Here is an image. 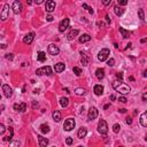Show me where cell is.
I'll return each instance as SVG.
<instances>
[{
  "label": "cell",
  "mask_w": 147,
  "mask_h": 147,
  "mask_svg": "<svg viewBox=\"0 0 147 147\" xmlns=\"http://www.w3.org/2000/svg\"><path fill=\"white\" fill-rule=\"evenodd\" d=\"M98 131H99L101 135H107L108 125H107V122H106L105 120H100L99 121V124H98Z\"/></svg>",
  "instance_id": "2"
},
{
  "label": "cell",
  "mask_w": 147,
  "mask_h": 147,
  "mask_svg": "<svg viewBox=\"0 0 147 147\" xmlns=\"http://www.w3.org/2000/svg\"><path fill=\"white\" fill-rule=\"evenodd\" d=\"M46 20H47L48 22H51V21H53V16L52 15H48L47 17H46Z\"/></svg>",
  "instance_id": "48"
},
{
  "label": "cell",
  "mask_w": 147,
  "mask_h": 147,
  "mask_svg": "<svg viewBox=\"0 0 147 147\" xmlns=\"http://www.w3.org/2000/svg\"><path fill=\"white\" fill-rule=\"evenodd\" d=\"M45 9H46V12H47V13H52L53 10L55 9V3H54V0H47V1H46Z\"/></svg>",
  "instance_id": "10"
},
{
  "label": "cell",
  "mask_w": 147,
  "mask_h": 147,
  "mask_svg": "<svg viewBox=\"0 0 147 147\" xmlns=\"http://www.w3.org/2000/svg\"><path fill=\"white\" fill-rule=\"evenodd\" d=\"M27 4L28 5H31L32 4V0H27Z\"/></svg>",
  "instance_id": "53"
},
{
  "label": "cell",
  "mask_w": 147,
  "mask_h": 147,
  "mask_svg": "<svg viewBox=\"0 0 147 147\" xmlns=\"http://www.w3.org/2000/svg\"><path fill=\"white\" fill-rule=\"evenodd\" d=\"M110 54V51L108 50V48H102L101 51L99 52V54H98V59H99V61H106L108 59V56H109Z\"/></svg>",
  "instance_id": "4"
},
{
  "label": "cell",
  "mask_w": 147,
  "mask_h": 147,
  "mask_svg": "<svg viewBox=\"0 0 147 147\" xmlns=\"http://www.w3.org/2000/svg\"><path fill=\"white\" fill-rule=\"evenodd\" d=\"M69 23H70L69 18H65V20H62L60 22V25H59V31H60V32H65L68 28H69Z\"/></svg>",
  "instance_id": "6"
},
{
  "label": "cell",
  "mask_w": 147,
  "mask_h": 147,
  "mask_svg": "<svg viewBox=\"0 0 147 147\" xmlns=\"http://www.w3.org/2000/svg\"><path fill=\"white\" fill-rule=\"evenodd\" d=\"M109 103H107V105H105V107H103V108H105V109H108V108H109Z\"/></svg>",
  "instance_id": "54"
},
{
  "label": "cell",
  "mask_w": 147,
  "mask_h": 147,
  "mask_svg": "<svg viewBox=\"0 0 147 147\" xmlns=\"http://www.w3.org/2000/svg\"><path fill=\"white\" fill-rule=\"evenodd\" d=\"M39 130L41 133H48V132H50V127H48L47 124H41L39 127Z\"/></svg>",
  "instance_id": "24"
},
{
  "label": "cell",
  "mask_w": 147,
  "mask_h": 147,
  "mask_svg": "<svg viewBox=\"0 0 147 147\" xmlns=\"http://www.w3.org/2000/svg\"><path fill=\"white\" fill-rule=\"evenodd\" d=\"M33 93H35V94H37V93H39V90H38V89H37V90H33Z\"/></svg>",
  "instance_id": "56"
},
{
  "label": "cell",
  "mask_w": 147,
  "mask_h": 147,
  "mask_svg": "<svg viewBox=\"0 0 147 147\" xmlns=\"http://www.w3.org/2000/svg\"><path fill=\"white\" fill-rule=\"evenodd\" d=\"M101 1H102V4H103L105 6H108L110 3H112V0H101Z\"/></svg>",
  "instance_id": "40"
},
{
  "label": "cell",
  "mask_w": 147,
  "mask_h": 147,
  "mask_svg": "<svg viewBox=\"0 0 147 147\" xmlns=\"http://www.w3.org/2000/svg\"><path fill=\"white\" fill-rule=\"evenodd\" d=\"M33 39H35V32H30V33H28V35L24 36V38H23V43L27 44V45H30L31 43L33 41Z\"/></svg>",
  "instance_id": "9"
},
{
  "label": "cell",
  "mask_w": 147,
  "mask_h": 147,
  "mask_svg": "<svg viewBox=\"0 0 147 147\" xmlns=\"http://www.w3.org/2000/svg\"><path fill=\"white\" fill-rule=\"evenodd\" d=\"M85 92H86V90H85V89H80V87H78V89L75 90V93L77 95H84Z\"/></svg>",
  "instance_id": "31"
},
{
  "label": "cell",
  "mask_w": 147,
  "mask_h": 147,
  "mask_svg": "<svg viewBox=\"0 0 147 147\" xmlns=\"http://www.w3.org/2000/svg\"><path fill=\"white\" fill-rule=\"evenodd\" d=\"M37 107H38V102L37 101H32V108H33V109H36Z\"/></svg>",
  "instance_id": "45"
},
{
  "label": "cell",
  "mask_w": 147,
  "mask_h": 147,
  "mask_svg": "<svg viewBox=\"0 0 147 147\" xmlns=\"http://www.w3.org/2000/svg\"><path fill=\"white\" fill-rule=\"evenodd\" d=\"M93 91H94V93H95V95H101L102 93H103V86L102 85H95L94 86V89H93Z\"/></svg>",
  "instance_id": "16"
},
{
  "label": "cell",
  "mask_w": 147,
  "mask_h": 147,
  "mask_svg": "<svg viewBox=\"0 0 147 147\" xmlns=\"http://www.w3.org/2000/svg\"><path fill=\"white\" fill-rule=\"evenodd\" d=\"M114 12H115V14H116L117 16H121V15H123L124 10H123L121 7H118V6H115V7H114Z\"/></svg>",
  "instance_id": "29"
},
{
  "label": "cell",
  "mask_w": 147,
  "mask_h": 147,
  "mask_svg": "<svg viewBox=\"0 0 147 147\" xmlns=\"http://www.w3.org/2000/svg\"><path fill=\"white\" fill-rule=\"evenodd\" d=\"M14 110L24 113L25 110H27V103H25V102H22V103H15V105H14Z\"/></svg>",
  "instance_id": "12"
},
{
  "label": "cell",
  "mask_w": 147,
  "mask_h": 147,
  "mask_svg": "<svg viewBox=\"0 0 147 147\" xmlns=\"http://www.w3.org/2000/svg\"><path fill=\"white\" fill-rule=\"evenodd\" d=\"M5 131H6V128H5V125H4V124H1V123H0V135H4V133H5Z\"/></svg>",
  "instance_id": "37"
},
{
  "label": "cell",
  "mask_w": 147,
  "mask_h": 147,
  "mask_svg": "<svg viewBox=\"0 0 147 147\" xmlns=\"http://www.w3.org/2000/svg\"><path fill=\"white\" fill-rule=\"evenodd\" d=\"M0 85H1V80H0Z\"/></svg>",
  "instance_id": "60"
},
{
  "label": "cell",
  "mask_w": 147,
  "mask_h": 147,
  "mask_svg": "<svg viewBox=\"0 0 147 147\" xmlns=\"http://www.w3.org/2000/svg\"><path fill=\"white\" fill-rule=\"evenodd\" d=\"M0 100H1V95H0Z\"/></svg>",
  "instance_id": "59"
},
{
  "label": "cell",
  "mask_w": 147,
  "mask_h": 147,
  "mask_svg": "<svg viewBox=\"0 0 147 147\" xmlns=\"http://www.w3.org/2000/svg\"><path fill=\"white\" fill-rule=\"evenodd\" d=\"M0 114H1V109H0Z\"/></svg>",
  "instance_id": "58"
},
{
  "label": "cell",
  "mask_w": 147,
  "mask_h": 147,
  "mask_svg": "<svg viewBox=\"0 0 147 147\" xmlns=\"http://www.w3.org/2000/svg\"><path fill=\"white\" fill-rule=\"evenodd\" d=\"M115 99H116V98H115V95H114V94H112V95H110V100H112V101H114Z\"/></svg>",
  "instance_id": "51"
},
{
  "label": "cell",
  "mask_w": 147,
  "mask_h": 147,
  "mask_svg": "<svg viewBox=\"0 0 147 147\" xmlns=\"http://www.w3.org/2000/svg\"><path fill=\"white\" fill-rule=\"evenodd\" d=\"M60 105L62 106L63 108H66V107H68V105H69V99L68 98H61L60 99Z\"/></svg>",
  "instance_id": "25"
},
{
  "label": "cell",
  "mask_w": 147,
  "mask_h": 147,
  "mask_svg": "<svg viewBox=\"0 0 147 147\" xmlns=\"http://www.w3.org/2000/svg\"><path fill=\"white\" fill-rule=\"evenodd\" d=\"M105 18H106V21H107V24L109 25V24H110V18H109V16L106 15V16H105Z\"/></svg>",
  "instance_id": "47"
},
{
  "label": "cell",
  "mask_w": 147,
  "mask_h": 147,
  "mask_svg": "<svg viewBox=\"0 0 147 147\" xmlns=\"http://www.w3.org/2000/svg\"><path fill=\"white\" fill-rule=\"evenodd\" d=\"M17 145H20V142L16 141V142H12V144H10V146H17Z\"/></svg>",
  "instance_id": "50"
},
{
  "label": "cell",
  "mask_w": 147,
  "mask_h": 147,
  "mask_svg": "<svg viewBox=\"0 0 147 147\" xmlns=\"http://www.w3.org/2000/svg\"><path fill=\"white\" fill-rule=\"evenodd\" d=\"M65 69H66V66H65V63H62V62H59L54 66L55 72H62Z\"/></svg>",
  "instance_id": "15"
},
{
  "label": "cell",
  "mask_w": 147,
  "mask_h": 147,
  "mask_svg": "<svg viewBox=\"0 0 147 147\" xmlns=\"http://www.w3.org/2000/svg\"><path fill=\"white\" fill-rule=\"evenodd\" d=\"M95 76H97L98 79H102V78L105 77V70L102 69V68L97 69V70H95Z\"/></svg>",
  "instance_id": "19"
},
{
  "label": "cell",
  "mask_w": 147,
  "mask_h": 147,
  "mask_svg": "<svg viewBox=\"0 0 147 147\" xmlns=\"http://www.w3.org/2000/svg\"><path fill=\"white\" fill-rule=\"evenodd\" d=\"M36 74L38 76H41V75H51L52 74V68L50 66H46V67H43L39 68V69L36 70Z\"/></svg>",
  "instance_id": "5"
},
{
  "label": "cell",
  "mask_w": 147,
  "mask_h": 147,
  "mask_svg": "<svg viewBox=\"0 0 147 147\" xmlns=\"http://www.w3.org/2000/svg\"><path fill=\"white\" fill-rule=\"evenodd\" d=\"M140 41H141L142 44H144V43H146V41H147V39H146V38H144V39H141V40H140Z\"/></svg>",
  "instance_id": "55"
},
{
  "label": "cell",
  "mask_w": 147,
  "mask_h": 147,
  "mask_svg": "<svg viewBox=\"0 0 147 147\" xmlns=\"http://www.w3.org/2000/svg\"><path fill=\"white\" fill-rule=\"evenodd\" d=\"M113 87H114V90L116 91V92H120L121 94L125 95V94H129L130 91H131V87L129 86L128 84H125V83H123L122 80H116V82L113 83Z\"/></svg>",
  "instance_id": "1"
},
{
  "label": "cell",
  "mask_w": 147,
  "mask_h": 147,
  "mask_svg": "<svg viewBox=\"0 0 147 147\" xmlns=\"http://www.w3.org/2000/svg\"><path fill=\"white\" fill-rule=\"evenodd\" d=\"M75 125H76V122H75V120L74 118H67V120L65 121V124H63V129L66 130V131H71L74 128H75Z\"/></svg>",
  "instance_id": "3"
},
{
  "label": "cell",
  "mask_w": 147,
  "mask_h": 147,
  "mask_svg": "<svg viewBox=\"0 0 147 147\" xmlns=\"http://www.w3.org/2000/svg\"><path fill=\"white\" fill-rule=\"evenodd\" d=\"M3 90H4V94H5V97L8 98V99H9V98L13 95V90L9 87V85L5 84V85L3 86Z\"/></svg>",
  "instance_id": "13"
},
{
  "label": "cell",
  "mask_w": 147,
  "mask_h": 147,
  "mask_svg": "<svg viewBox=\"0 0 147 147\" xmlns=\"http://www.w3.org/2000/svg\"><path fill=\"white\" fill-rule=\"evenodd\" d=\"M98 109L95 107H91L90 109H89V114H87V118L90 121H93L94 118H97L98 117Z\"/></svg>",
  "instance_id": "7"
},
{
  "label": "cell",
  "mask_w": 147,
  "mask_h": 147,
  "mask_svg": "<svg viewBox=\"0 0 147 147\" xmlns=\"http://www.w3.org/2000/svg\"><path fill=\"white\" fill-rule=\"evenodd\" d=\"M38 141H39L40 147H45L48 145V140L46 139V138H44L43 136H38Z\"/></svg>",
  "instance_id": "17"
},
{
  "label": "cell",
  "mask_w": 147,
  "mask_h": 147,
  "mask_svg": "<svg viewBox=\"0 0 147 147\" xmlns=\"http://www.w3.org/2000/svg\"><path fill=\"white\" fill-rule=\"evenodd\" d=\"M83 8H85V9L89 10V13H90V14H93V9H92L91 7H89V6H87L86 4H83Z\"/></svg>",
  "instance_id": "36"
},
{
  "label": "cell",
  "mask_w": 147,
  "mask_h": 147,
  "mask_svg": "<svg viewBox=\"0 0 147 147\" xmlns=\"http://www.w3.org/2000/svg\"><path fill=\"white\" fill-rule=\"evenodd\" d=\"M120 129H121V127H120V124H114L113 125V131L115 132V133H117V132H120Z\"/></svg>",
  "instance_id": "33"
},
{
  "label": "cell",
  "mask_w": 147,
  "mask_h": 147,
  "mask_svg": "<svg viewBox=\"0 0 147 147\" xmlns=\"http://www.w3.org/2000/svg\"><path fill=\"white\" fill-rule=\"evenodd\" d=\"M138 15H139L140 20H141V21H145V16H144V10H142V9H139V10H138Z\"/></svg>",
  "instance_id": "35"
},
{
  "label": "cell",
  "mask_w": 147,
  "mask_h": 147,
  "mask_svg": "<svg viewBox=\"0 0 147 147\" xmlns=\"http://www.w3.org/2000/svg\"><path fill=\"white\" fill-rule=\"evenodd\" d=\"M129 79H130V80H131V82H133V80H135V78L132 77V76H130V77H129Z\"/></svg>",
  "instance_id": "57"
},
{
  "label": "cell",
  "mask_w": 147,
  "mask_h": 147,
  "mask_svg": "<svg viewBox=\"0 0 147 147\" xmlns=\"http://www.w3.org/2000/svg\"><path fill=\"white\" fill-rule=\"evenodd\" d=\"M120 32H121V35H122L123 38H129L130 32L128 30H125L124 28H120Z\"/></svg>",
  "instance_id": "30"
},
{
  "label": "cell",
  "mask_w": 147,
  "mask_h": 147,
  "mask_svg": "<svg viewBox=\"0 0 147 147\" xmlns=\"http://www.w3.org/2000/svg\"><path fill=\"white\" fill-rule=\"evenodd\" d=\"M91 40V36L90 35H87V33H85V35L80 36L79 37V43H87V41H90Z\"/></svg>",
  "instance_id": "23"
},
{
  "label": "cell",
  "mask_w": 147,
  "mask_h": 147,
  "mask_svg": "<svg viewBox=\"0 0 147 147\" xmlns=\"http://www.w3.org/2000/svg\"><path fill=\"white\" fill-rule=\"evenodd\" d=\"M48 53H50L51 55H57L60 53V50H59V47L55 46L54 44H51V45L48 46Z\"/></svg>",
  "instance_id": "14"
},
{
  "label": "cell",
  "mask_w": 147,
  "mask_h": 147,
  "mask_svg": "<svg viewBox=\"0 0 147 147\" xmlns=\"http://www.w3.org/2000/svg\"><path fill=\"white\" fill-rule=\"evenodd\" d=\"M107 65L109 66V67H113V66L115 65V60L113 59V57H112V59H109V60L107 61Z\"/></svg>",
  "instance_id": "38"
},
{
  "label": "cell",
  "mask_w": 147,
  "mask_h": 147,
  "mask_svg": "<svg viewBox=\"0 0 147 147\" xmlns=\"http://www.w3.org/2000/svg\"><path fill=\"white\" fill-rule=\"evenodd\" d=\"M118 100H120V102H123V103H125V102L128 101L125 97H120V99H118Z\"/></svg>",
  "instance_id": "44"
},
{
  "label": "cell",
  "mask_w": 147,
  "mask_h": 147,
  "mask_svg": "<svg viewBox=\"0 0 147 147\" xmlns=\"http://www.w3.org/2000/svg\"><path fill=\"white\" fill-rule=\"evenodd\" d=\"M13 12L15 13V14H20L22 12V4L18 0H15L14 4H13Z\"/></svg>",
  "instance_id": "11"
},
{
  "label": "cell",
  "mask_w": 147,
  "mask_h": 147,
  "mask_svg": "<svg viewBox=\"0 0 147 147\" xmlns=\"http://www.w3.org/2000/svg\"><path fill=\"white\" fill-rule=\"evenodd\" d=\"M146 117H147V113L144 112L141 114V116H140V124H141L144 128L147 127V120H146Z\"/></svg>",
  "instance_id": "21"
},
{
  "label": "cell",
  "mask_w": 147,
  "mask_h": 147,
  "mask_svg": "<svg viewBox=\"0 0 147 147\" xmlns=\"http://www.w3.org/2000/svg\"><path fill=\"white\" fill-rule=\"evenodd\" d=\"M66 144L67 145H71L72 144V138H67V139H66Z\"/></svg>",
  "instance_id": "41"
},
{
  "label": "cell",
  "mask_w": 147,
  "mask_h": 147,
  "mask_svg": "<svg viewBox=\"0 0 147 147\" xmlns=\"http://www.w3.org/2000/svg\"><path fill=\"white\" fill-rule=\"evenodd\" d=\"M72 71H74V74H75L76 76H80L82 75V69L78 67H74L72 68Z\"/></svg>",
  "instance_id": "32"
},
{
  "label": "cell",
  "mask_w": 147,
  "mask_h": 147,
  "mask_svg": "<svg viewBox=\"0 0 147 147\" xmlns=\"http://www.w3.org/2000/svg\"><path fill=\"white\" fill-rule=\"evenodd\" d=\"M118 112H120V113H125V112H127V109H124V108H122V109H120V110H118Z\"/></svg>",
  "instance_id": "52"
},
{
  "label": "cell",
  "mask_w": 147,
  "mask_h": 147,
  "mask_svg": "<svg viewBox=\"0 0 147 147\" xmlns=\"http://www.w3.org/2000/svg\"><path fill=\"white\" fill-rule=\"evenodd\" d=\"M52 116H53V120H54L55 122H60L61 121V113L59 112V110H54Z\"/></svg>",
  "instance_id": "22"
},
{
  "label": "cell",
  "mask_w": 147,
  "mask_h": 147,
  "mask_svg": "<svg viewBox=\"0 0 147 147\" xmlns=\"http://www.w3.org/2000/svg\"><path fill=\"white\" fill-rule=\"evenodd\" d=\"M86 135H87V129H86V128H80V129L78 130V132H77L78 138H80V139L85 138V136H86Z\"/></svg>",
  "instance_id": "18"
},
{
  "label": "cell",
  "mask_w": 147,
  "mask_h": 147,
  "mask_svg": "<svg viewBox=\"0 0 147 147\" xmlns=\"http://www.w3.org/2000/svg\"><path fill=\"white\" fill-rule=\"evenodd\" d=\"M128 3H129L128 0H117V4H118L120 6H127Z\"/></svg>",
  "instance_id": "34"
},
{
  "label": "cell",
  "mask_w": 147,
  "mask_h": 147,
  "mask_svg": "<svg viewBox=\"0 0 147 147\" xmlns=\"http://www.w3.org/2000/svg\"><path fill=\"white\" fill-rule=\"evenodd\" d=\"M116 77H117V79L122 80L123 79V74H122V72H117V74H116Z\"/></svg>",
  "instance_id": "39"
},
{
  "label": "cell",
  "mask_w": 147,
  "mask_h": 147,
  "mask_svg": "<svg viewBox=\"0 0 147 147\" xmlns=\"http://www.w3.org/2000/svg\"><path fill=\"white\" fill-rule=\"evenodd\" d=\"M8 130H9V136L8 137H5V141H10L12 140V138H13V136H14V130H13V128L12 127H9L8 128Z\"/></svg>",
  "instance_id": "28"
},
{
  "label": "cell",
  "mask_w": 147,
  "mask_h": 147,
  "mask_svg": "<svg viewBox=\"0 0 147 147\" xmlns=\"http://www.w3.org/2000/svg\"><path fill=\"white\" fill-rule=\"evenodd\" d=\"M147 99V93H144V95H142V101H146Z\"/></svg>",
  "instance_id": "49"
},
{
  "label": "cell",
  "mask_w": 147,
  "mask_h": 147,
  "mask_svg": "<svg viewBox=\"0 0 147 147\" xmlns=\"http://www.w3.org/2000/svg\"><path fill=\"white\" fill-rule=\"evenodd\" d=\"M6 59H7V60H10V61H12L13 59H14V56H13V54H6Z\"/></svg>",
  "instance_id": "43"
},
{
  "label": "cell",
  "mask_w": 147,
  "mask_h": 147,
  "mask_svg": "<svg viewBox=\"0 0 147 147\" xmlns=\"http://www.w3.org/2000/svg\"><path fill=\"white\" fill-rule=\"evenodd\" d=\"M8 14H9V6L6 4L3 8V12L0 14V20L1 21H6L8 18Z\"/></svg>",
  "instance_id": "8"
},
{
  "label": "cell",
  "mask_w": 147,
  "mask_h": 147,
  "mask_svg": "<svg viewBox=\"0 0 147 147\" xmlns=\"http://www.w3.org/2000/svg\"><path fill=\"white\" fill-rule=\"evenodd\" d=\"M80 54H82V59H80V62H82V65L83 66H87V65H89V59H87V56L83 52H80Z\"/></svg>",
  "instance_id": "27"
},
{
  "label": "cell",
  "mask_w": 147,
  "mask_h": 147,
  "mask_svg": "<svg viewBox=\"0 0 147 147\" xmlns=\"http://www.w3.org/2000/svg\"><path fill=\"white\" fill-rule=\"evenodd\" d=\"M78 33H79V31H78L77 29H72V30L70 31L69 33H68V39H69V40H72L75 37H77Z\"/></svg>",
  "instance_id": "20"
},
{
  "label": "cell",
  "mask_w": 147,
  "mask_h": 147,
  "mask_svg": "<svg viewBox=\"0 0 147 147\" xmlns=\"http://www.w3.org/2000/svg\"><path fill=\"white\" fill-rule=\"evenodd\" d=\"M37 60L39 61V62H44V61L46 60V54L44 52H39L37 55Z\"/></svg>",
  "instance_id": "26"
},
{
  "label": "cell",
  "mask_w": 147,
  "mask_h": 147,
  "mask_svg": "<svg viewBox=\"0 0 147 147\" xmlns=\"http://www.w3.org/2000/svg\"><path fill=\"white\" fill-rule=\"evenodd\" d=\"M35 1V4H37V5H41L43 3H44V0H33Z\"/></svg>",
  "instance_id": "46"
},
{
  "label": "cell",
  "mask_w": 147,
  "mask_h": 147,
  "mask_svg": "<svg viewBox=\"0 0 147 147\" xmlns=\"http://www.w3.org/2000/svg\"><path fill=\"white\" fill-rule=\"evenodd\" d=\"M125 122H127V124H131V123H132V118H131V117H127V118H125Z\"/></svg>",
  "instance_id": "42"
}]
</instances>
